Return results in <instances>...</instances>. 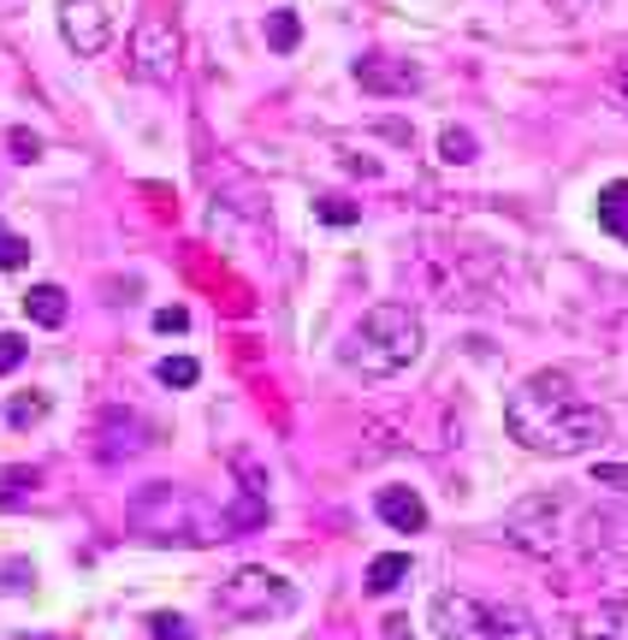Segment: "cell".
Returning <instances> with one entry per match:
<instances>
[{"label": "cell", "mask_w": 628, "mask_h": 640, "mask_svg": "<svg viewBox=\"0 0 628 640\" xmlns=\"http://www.w3.org/2000/svg\"><path fill=\"white\" fill-rule=\"evenodd\" d=\"M142 445H149V427H142L137 415H125V410L95 415V427H90V450H95L101 462H125V457H137Z\"/></svg>", "instance_id": "30bf717a"}, {"label": "cell", "mask_w": 628, "mask_h": 640, "mask_svg": "<svg viewBox=\"0 0 628 640\" xmlns=\"http://www.w3.org/2000/svg\"><path fill=\"white\" fill-rule=\"evenodd\" d=\"M12 7H19V0H0V12H12Z\"/></svg>", "instance_id": "4dcf8cb0"}, {"label": "cell", "mask_w": 628, "mask_h": 640, "mask_svg": "<svg viewBox=\"0 0 628 640\" xmlns=\"http://www.w3.org/2000/svg\"><path fill=\"white\" fill-rule=\"evenodd\" d=\"M12 149H19V160H36L42 155V137H31V130H12Z\"/></svg>", "instance_id": "83f0119b"}, {"label": "cell", "mask_w": 628, "mask_h": 640, "mask_svg": "<svg viewBox=\"0 0 628 640\" xmlns=\"http://www.w3.org/2000/svg\"><path fill=\"white\" fill-rule=\"evenodd\" d=\"M60 36L71 54L95 60L113 48V7L107 0H60Z\"/></svg>", "instance_id": "9c48e42d"}, {"label": "cell", "mask_w": 628, "mask_h": 640, "mask_svg": "<svg viewBox=\"0 0 628 640\" xmlns=\"http://www.w3.org/2000/svg\"><path fill=\"white\" fill-rule=\"evenodd\" d=\"M320 220H327V226H350V220H356V208H350L344 196H320Z\"/></svg>", "instance_id": "d4e9b609"}, {"label": "cell", "mask_w": 628, "mask_h": 640, "mask_svg": "<svg viewBox=\"0 0 628 640\" xmlns=\"http://www.w3.org/2000/svg\"><path fill=\"white\" fill-rule=\"evenodd\" d=\"M356 83H362L368 95L391 101V95L421 90V71L409 66V60H391V54H368V60H356Z\"/></svg>", "instance_id": "8fae6325"}, {"label": "cell", "mask_w": 628, "mask_h": 640, "mask_svg": "<svg viewBox=\"0 0 628 640\" xmlns=\"http://www.w3.org/2000/svg\"><path fill=\"white\" fill-rule=\"evenodd\" d=\"M297 36H302V24H297V12H267V42L279 54L297 48Z\"/></svg>", "instance_id": "44dd1931"}, {"label": "cell", "mask_w": 628, "mask_h": 640, "mask_svg": "<svg viewBox=\"0 0 628 640\" xmlns=\"http://www.w3.org/2000/svg\"><path fill=\"white\" fill-rule=\"evenodd\" d=\"M155 327H160V332H184V327H190V315H184V309H160V315H155Z\"/></svg>", "instance_id": "f1b7e54d"}, {"label": "cell", "mask_w": 628, "mask_h": 640, "mask_svg": "<svg viewBox=\"0 0 628 640\" xmlns=\"http://www.w3.org/2000/svg\"><path fill=\"white\" fill-rule=\"evenodd\" d=\"M179 31H172V19H142L137 31H130V71H137L142 83H172L179 78Z\"/></svg>", "instance_id": "ba28073f"}, {"label": "cell", "mask_w": 628, "mask_h": 640, "mask_svg": "<svg viewBox=\"0 0 628 640\" xmlns=\"http://www.w3.org/2000/svg\"><path fill=\"white\" fill-rule=\"evenodd\" d=\"M24 315H31L36 327H60V320H66V290H60V285H31V297H24Z\"/></svg>", "instance_id": "e0dca14e"}, {"label": "cell", "mask_w": 628, "mask_h": 640, "mask_svg": "<svg viewBox=\"0 0 628 640\" xmlns=\"http://www.w3.org/2000/svg\"><path fill=\"white\" fill-rule=\"evenodd\" d=\"M593 487H610V492H628V469H623V462H598V469H593Z\"/></svg>", "instance_id": "484cf974"}, {"label": "cell", "mask_w": 628, "mask_h": 640, "mask_svg": "<svg viewBox=\"0 0 628 640\" xmlns=\"http://www.w3.org/2000/svg\"><path fill=\"white\" fill-rule=\"evenodd\" d=\"M196 362H190V356H167V362H160V368H155V380L160 386H196Z\"/></svg>", "instance_id": "7402d4cb"}, {"label": "cell", "mask_w": 628, "mask_h": 640, "mask_svg": "<svg viewBox=\"0 0 628 640\" xmlns=\"http://www.w3.org/2000/svg\"><path fill=\"white\" fill-rule=\"evenodd\" d=\"M374 511H379L386 528H398V534H421V528H427V504H421L409 487H379Z\"/></svg>", "instance_id": "4fadbf2b"}, {"label": "cell", "mask_w": 628, "mask_h": 640, "mask_svg": "<svg viewBox=\"0 0 628 640\" xmlns=\"http://www.w3.org/2000/svg\"><path fill=\"white\" fill-rule=\"evenodd\" d=\"M504 421L516 445H528L534 457H587L610 439V415L593 398H581L569 374H528L510 391Z\"/></svg>", "instance_id": "6da1fadb"}, {"label": "cell", "mask_w": 628, "mask_h": 640, "mask_svg": "<svg viewBox=\"0 0 628 640\" xmlns=\"http://www.w3.org/2000/svg\"><path fill=\"white\" fill-rule=\"evenodd\" d=\"M433 629H439V640H539L528 610L475 599V593H439L433 599Z\"/></svg>", "instance_id": "277c9868"}, {"label": "cell", "mask_w": 628, "mask_h": 640, "mask_svg": "<svg viewBox=\"0 0 628 640\" xmlns=\"http://www.w3.org/2000/svg\"><path fill=\"white\" fill-rule=\"evenodd\" d=\"M125 516H130V528L149 534V540H160V546H214V540H226V511L214 516L196 492L172 487V480H155V487L130 492Z\"/></svg>", "instance_id": "3957f363"}, {"label": "cell", "mask_w": 628, "mask_h": 640, "mask_svg": "<svg viewBox=\"0 0 628 640\" xmlns=\"http://www.w3.org/2000/svg\"><path fill=\"white\" fill-rule=\"evenodd\" d=\"M220 610L231 617H250V622H267V617H290L297 610V587L279 575V570H261V563H243L220 581Z\"/></svg>", "instance_id": "8992f818"}, {"label": "cell", "mask_w": 628, "mask_h": 640, "mask_svg": "<svg viewBox=\"0 0 628 640\" xmlns=\"http://www.w3.org/2000/svg\"><path fill=\"white\" fill-rule=\"evenodd\" d=\"M421 279L439 302L450 309H475V302H487V273H480V255L475 250H427L421 255Z\"/></svg>", "instance_id": "52a82bcc"}, {"label": "cell", "mask_w": 628, "mask_h": 640, "mask_svg": "<svg viewBox=\"0 0 628 640\" xmlns=\"http://www.w3.org/2000/svg\"><path fill=\"white\" fill-rule=\"evenodd\" d=\"M386 640H409V622L403 617H386Z\"/></svg>", "instance_id": "f546056e"}, {"label": "cell", "mask_w": 628, "mask_h": 640, "mask_svg": "<svg viewBox=\"0 0 628 640\" xmlns=\"http://www.w3.org/2000/svg\"><path fill=\"white\" fill-rule=\"evenodd\" d=\"M598 90H605V101L628 119V42H617V48L598 60Z\"/></svg>", "instance_id": "5bb4252c"}, {"label": "cell", "mask_w": 628, "mask_h": 640, "mask_svg": "<svg viewBox=\"0 0 628 640\" xmlns=\"http://www.w3.org/2000/svg\"><path fill=\"white\" fill-rule=\"evenodd\" d=\"M421 344H427L421 315L403 309V302H379V309H368L344 332L339 362L356 374V380H398L403 368H415Z\"/></svg>", "instance_id": "7a4b0ae2"}, {"label": "cell", "mask_w": 628, "mask_h": 640, "mask_svg": "<svg viewBox=\"0 0 628 640\" xmlns=\"http://www.w3.org/2000/svg\"><path fill=\"white\" fill-rule=\"evenodd\" d=\"M575 640H628V593H610V599H593L575 610L569 622Z\"/></svg>", "instance_id": "7c38bea8"}, {"label": "cell", "mask_w": 628, "mask_h": 640, "mask_svg": "<svg viewBox=\"0 0 628 640\" xmlns=\"http://www.w3.org/2000/svg\"><path fill=\"white\" fill-rule=\"evenodd\" d=\"M231 475H238L243 480V492H255V499H267V469H261V462L250 457V450H231Z\"/></svg>", "instance_id": "ffe728a7"}, {"label": "cell", "mask_w": 628, "mask_h": 640, "mask_svg": "<svg viewBox=\"0 0 628 640\" xmlns=\"http://www.w3.org/2000/svg\"><path fill=\"white\" fill-rule=\"evenodd\" d=\"M569 499H558V492H534V499L510 504L504 511V540L516 551H528V558H558V551L569 546Z\"/></svg>", "instance_id": "5b68a950"}, {"label": "cell", "mask_w": 628, "mask_h": 640, "mask_svg": "<svg viewBox=\"0 0 628 640\" xmlns=\"http://www.w3.org/2000/svg\"><path fill=\"white\" fill-rule=\"evenodd\" d=\"M48 410H54L48 391H19V398L7 403V421L12 427H36V421H48Z\"/></svg>", "instance_id": "ac0fdd59"}, {"label": "cell", "mask_w": 628, "mask_h": 640, "mask_svg": "<svg viewBox=\"0 0 628 640\" xmlns=\"http://www.w3.org/2000/svg\"><path fill=\"white\" fill-rule=\"evenodd\" d=\"M598 226H605L617 243H628V179H617V184L598 191Z\"/></svg>", "instance_id": "9a60e30c"}, {"label": "cell", "mask_w": 628, "mask_h": 640, "mask_svg": "<svg viewBox=\"0 0 628 640\" xmlns=\"http://www.w3.org/2000/svg\"><path fill=\"white\" fill-rule=\"evenodd\" d=\"M480 155V142H475V130H457V125H450L445 130V137H439V160H445V167H469V160Z\"/></svg>", "instance_id": "d6986e66"}, {"label": "cell", "mask_w": 628, "mask_h": 640, "mask_svg": "<svg viewBox=\"0 0 628 640\" xmlns=\"http://www.w3.org/2000/svg\"><path fill=\"white\" fill-rule=\"evenodd\" d=\"M24 261H31V243H24L19 238V231H7V226H0V267H24Z\"/></svg>", "instance_id": "603a6c76"}, {"label": "cell", "mask_w": 628, "mask_h": 640, "mask_svg": "<svg viewBox=\"0 0 628 640\" xmlns=\"http://www.w3.org/2000/svg\"><path fill=\"white\" fill-rule=\"evenodd\" d=\"M149 629H155V640H190V622L184 617H167V610H160Z\"/></svg>", "instance_id": "4316f807"}, {"label": "cell", "mask_w": 628, "mask_h": 640, "mask_svg": "<svg viewBox=\"0 0 628 640\" xmlns=\"http://www.w3.org/2000/svg\"><path fill=\"white\" fill-rule=\"evenodd\" d=\"M24 356H31V344H24L19 332H0V374H12Z\"/></svg>", "instance_id": "cb8c5ba5"}, {"label": "cell", "mask_w": 628, "mask_h": 640, "mask_svg": "<svg viewBox=\"0 0 628 640\" xmlns=\"http://www.w3.org/2000/svg\"><path fill=\"white\" fill-rule=\"evenodd\" d=\"M409 581V551H379L368 563V593H398Z\"/></svg>", "instance_id": "2e32d148"}]
</instances>
